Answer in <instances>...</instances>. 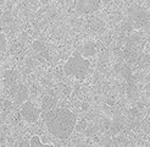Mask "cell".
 Returning a JSON list of instances; mask_svg holds the SVG:
<instances>
[{"label":"cell","instance_id":"cell-8","mask_svg":"<svg viewBox=\"0 0 150 147\" xmlns=\"http://www.w3.org/2000/svg\"><path fill=\"white\" fill-rule=\"evenodd\" d=\"M32 48L37 54L42 58H45L47 60H50V55H49V50L47 48V46L44 44L42 41H34L32 43Z\"/></svg>","mask_w":150,"mask_h":147},{"label":"cell","instance_id":"cell-12","mask_svg":"<svg viewBox=\"0 0 150 147\" xmlns=\"http://www.w3.org/2000/svg\"><path fill=\"white\" fill-rule=\"evenodd\" d=\"M29 145L31 146H43V142H42V140L39 138V136H33L32 140L29 141Z\"/></svg>","mask_w":150,"mask_h":147},{"label":"cell","instance_id":"cell-10","mask_svg":"<svg viewBox=\"0 0 150 147\" xmlns=\"http://www.w3.org/2000/svg\"><path fill=\"white\" fill-rule=\"evenodd\" d=\"M95 54V46L94 44H86V46L83 47V49H82V56L84 58H91Z\"/></svg>","mask_w":150,"mask_h":147},{"label":"cell","instance_id":"cell-1","mask_svg":"<svg viewBox=\"0 0 150 147\" xmlns=\"http://www.w3.org/2000/svg\"><path fill=\"white\" fill-rule=\"evenodd\" d=\"M43 120L48 131L56 138H67L77 124V116L66 108H52L43 112Z\"/></svg>","mask_w":150,"mask_h":147},{"label":"cell","instance_id":"cell-2","mask_svg":"<svg viewBox=\"0 0 150 147\" xmlns=\"http://www.w3.org/2000/svg\"><path fill=\"white\" fill-rule=\"evenodd\" d=\"M91 71V63L87 58L74 55L70 58L64 65V72L66 76L74 78H84Z\"/></svg>","mask_w":150,"mask_h":147},{"label":"cell","instance_id":"cell-11","mask_svg":"<svg viewBox=\"0 0 150 147\" xmlns=\"http://www.w3.org/2000/svg\"><path fill=\"white\" fill-rule=\"evenodd\" d=\"M6 47H7V39H6V37H5V34L0 33V50H1V51L6 50Z\"/></svg>","mask_w":150,"mask_h":147},{"label":"cell","instance_id":"cell-7","mask_svg":"<svg viewBox=\"0 0 150 147\" xmlns=\"http://www.w3.org/2000/svg\"><path fill=\"white\" fill-rule=\"evenodd\" d=\"M59 98L55 94H48L42 99V112H48V110L55 108L57 104Z\"/></svg>","mask_w":150,"mask_h":147},{"label":"cell","instance_id":"cell-6","mask_svg":"<svg viewBox=\"0 0 150 147\" xmlns=\"http://www.w3.org/2000/svg\"><path fill=\"white\" fill-rule=\"evenodd\" d=\"M150 24L149 14L145 10H139L134 15V25L136 27H148Z\"/></svg>","mask_w":150,"mask_h":147},{"label":"cell","instance_id":"cell-4","mask_svg":"<svg viewBox=\"0 0 150 147\" xmlns=\"http://www.w3.org/2000/svg\"><path fill=\"white\" fill-rule=\"evenodd\" d=\"M10 94L11 97L15 99V102L17 104H22L28 99V96H29V91L26 85H22V83H13L12 86H10Z\"/></svg>","mask_w":150,"mask_h":147},{"label":"cell","instance_id":"cell-5","mask_svg":"<svg viewBox=\"0 0 150 147\" xmlns=\"http://www.w3.org/2000/svg\"><path fill=\"white\" fill-rule=\"evenodd\" d=\"M101 0H78L76 9L81 14H92L99 9Z\"/></svg>","mask_w":150,"mask_h":147},{"label":"cell","instance_id":"cell-3","mask_svg":"<svg viewBox=\"0 0 150 147\" xmlns=\"http://www.w3.org/2000/svg\"><path fill=\"white\" fill-rule=\"evenodd\" d=\"M21 106L22 107H21L20 113H21L22 119L26 120L29 124H33L35 121H38V119H39V109L37 108L33 103L26 101L25 103H22Z\"/></svg>","mask_w":150,"mask_h":147},{"label":"cell","instance_id":"cell-9","mask_svg":"<svg viewBox=\"0 0 150 147\" xmlns=\"http://www.w3.org/2000/svg\"><path fill=\"white\" fill-rule=\"evenodd\" d=\"M16 80H17V74L16 71L13 70H7L4 74V82L6 86H12L13 83H16Z\"/></svg>","mask_w":150,"mask_h":147}]
</instances>
